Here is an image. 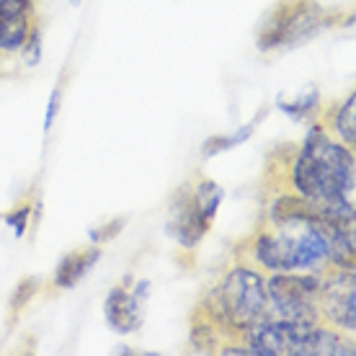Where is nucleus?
I'll return each mask as SVG.
<instances>
[{"label": "nucleus", "instance_id": "2eb2a0df", "mask_svg": "<svg viewBox=\"0 0 356 356\" xmlns=\"http://www.w3.org/2000/svg\"><path fill=\"white\" fill-rule=\"evenodd\" d=\"M191 341H194V346L199 348V351H212V348H217V333H214V328L209 325V323H202V325H194V330H191Z\"/></svg>", "mask_w": 356, "mask_h": 356}, {"label": "nucleus", "instance_id": "f257e3e1", "mask_svg": "<svg viewBox=\"0 0 356 356\" xmlns=\"http://www.w3.org/2000/svg\"><path fill=\"white\" fill-rule=\"evenodd\" d=\"M294 186L325 222L354 225V150L312 129L294 161Z\"/></svg>", "mask_w": 356, "mask_h": 356}, {"label": "nucleus", "instance_id": "aec40b11", "mask_svg": "<svg viewBox=\"0 0 356 356\" xmlns=\"http://www.w3.org/2000/svg\"><path fill=\"white\" fill-rule=\"evenodd\" d=\"M232 140L230 137H214V140H209V143L204 145V158H209V155H214V152L225 150V147H230Z\"/></svg>", "mask_w": 356, "mask_h": 356}, {"label": "nucleus", "instance_id": "4be33fe9", "mask_svg": "<svg viewBox=\"0 0 356 356\" xmlns=\"http://www.w3.org/2000/svg\"><path fill=\"white\" fill-rule=\"evenodd\" d=\"M72 3H78V0H72Z\"/></svg>", "mask_w": 356, "mask_h": 356}, {"label": "nucleus", "instance_id": "7ed1b4c3", "mask_svg": "<svg viewBox=\"0 0 356 356\" xmlns=\"http://www.w3.org/2000/svg\"><path fill=\"white\" fill-rule=\"evenodd\" d=\"M325 24V10L312 0H284L268 13L266 24L259 34L261 49L305 42L318 34Z\"/></svg>", "mask_w": 356, "mask_h": 356}, {"label": "nucleus", "instance_id": "423d86ee", "mask_svg": "<svg viewBox=\"0 0 356 356\" xmlns=\"http://www.w3.org/2000/svg\"><path fill=\"white\" fill-rule=\"evenodd\" d=\"M207 230H209V220L202 214L194 194L188 188H178L170 199L168 235H173L184 248H194L204 238Z\"/></svg>", "mask_w": 356, "mask_h": 356}, {"label": "nucleus", "instance_id": "39448f33", "mask_svg": "<svg viewBox=\"0 0 356 356\" xmlns=\"http://www.w3.org/2000/svg\"><path fill=\"white\" fill-rule=\"evenodd\" d=\"M318 307L330 323H336L341 330L354 333L356 328V286L354 268H339L336 274L325 279L318 292Z\"/></svg>", "mask_w": 356, "mask_h": 356}, {"label": "nucleus", "instance_id": "9d476101", "mask_svg": "<svg viewBox=\"0 0 356 356\" xmlns=\"http://www.w3.org/2000/svg\"><path fill=\"white\" fill-rule=\"evenodd\" d=\"M101 259V248L93 245V248L86 250H72L67 253L60 266H57V274H54V286H63V289H72V286L81 282L83 276L88 274L90 266Z\"/></svg>", "mask_w": 356, "mask_h": 356}, {"label": "nucleus", "instance_id": "dca6fc26", "mask_svg": "<svg viewBox=\"0 0 356 356\" xmlns=\"http://www.w3.org/2000/svg\"><path fill=\"white\" fill-rule=\"evenodd\" d=\"M36 286H39V282H36L34 276H31V279H24V282L18 284L16 292H13V297H10V310H13V312H21V310H24L29 300L34 297Z\"/></svg>", "mask_w": 356, "mask_h": 356}, {"label": "nucleus", "instance_id": "f8f14e48", "mask_svg": "<svg viewBox=\"0 0 356 356\" xmlns=\"http://www.w3.org/2000/svg\"><path fill=\"white\" fill-rule=\"evenodd\" d=\"M271 220L276 225H292V222H318L321 214L318 209L305 199V196H282L271 207Z\"/></svg>", "mask_w": 356, "mask_h": 356}, {"label": "nucleus", "instance_id": "4468645a", "mask_svg": "<svg viewBox=\"0 0 356 356\" xmlns=\"http://www.w3.org/2000/svg\"><path fill=\"white\" fill-rule=\"evenodd\" d=\"M194 199H196V204H199V209H202V214L212 222L214 212H217V207L222 202V188L217 186L214 181H202Z\"/></svg>", "mask_w": 356, "mask_h": 356}, {"label": "nucleus", "instance_id": "f3484780", "mask_svg": "<svg viewBox=\"0 0 356 356\" xmlns=\"http://www.w3.org/2000/svg\"><path fill=\"white\" fill-rule=\"evenodd\" d=\"M21 54H24V60H26L29 65H34L36 60H39V54H42V44H39V31H36V29H31L29 39L24 42V47H21Z\"/></svg>", "mask_w": 356, "mask_h": 356}, {"label": "nucleus", "instance_id": "6e6552de", "mask_svg": "<svg viewBox=\"0 0 356 356\" xmlns=\"http://www.w3.org/2000/svg\"><path fill=\"white\" fill-rule=\"evenodd\" d=\"M104 315H106L108 325L119 333H132L143 325V297L137 292H127L124 286L111 289L104 305Z\"/></svg>", "mask_w": 356, "mask_h": 356}, {"label": "nucleus", "instance_id": "a211bd4d", "mask_svg": "<svg viewBox=\"0 0 356 356\" xmlns=\"http://www.w3.org/2000/svg\"><path fill=\"white\" fill-rule=\"evenodd\" d=\"M26 222H29V207H21L18 212H13L8 217V225L13 227V232H16V238H21L24 232H26Z\"/></svg>", "mask_w": 356, "mask_h": 356}, {"label": "nucleus", "instance_id": "412c9836", "mask_svg": "<svg viewBox=\"0 0 356 356\" xmlns=\"http://www.w3.org/2000/svg\"><path fill=\"white\" fill-rule=\"evenodd\" d=\"M57 106H60V93H57V90H54L52 93V98H49V108H47V129H49V127H52V122H54V114H57Z\"/></svg>", "mask_w": 356, "mask_h": 356}, {"label": "nucleus", "instance_id": "ddd939ff", "mask_svg": "<svg viewBox=\"0 0 356 356\" xmlns=\"http://www.w3.org/2000/svg\"><path fill=\"white\" fill-rule=\"evenodd\" d=\"M336 129L341 134V143L346 147H354L356 143V93L346 98V104L341 106L339 116H336Z\"/></svg>", "mask_w": 356, "mask_h": 356}, {"label": "nucleus", "instance_id": "6ab92c4d", "mask_svg": "<svg viewBox=\"0 0 356 356\" xmlns=\"http://www.w3.org/2000/svg\"><path fill=\"white\" fill-rule=\"evenodd\" d=\"M124 227V220H114L111 222V227L108 230H96V232H90V238H93V243H104V241H108V238H114L116 232Z\"/></svg>", "mask_w": 356, "mask_h": 356}, {"label": "nucleus", "instance_id": "f03ea898", "mask_svg": "<svg viewBox=\"0 0 356 356\" xmlns=\"http://www.w3.org/2000/svg\"><path fill=\"white\" fill-rule=\"evenodd\" d=\"M209 315L220 325L245 330L268 315L266 284L256 271L235 268L222 284L209 294Z\"/></svg>", "mask_w": 356, "mask_h": 356}, {"label": "nucleus", "instance_id": "1a4fd4ad", "mask_svg": "<svg viewBox=\"0 0 356 356\" xmlns=\"http://www.w3.org/2000/svg\"><path fill=\"white\" fill-rule=\"evenodd\" d=\"M282 227H286V225H282ZM256 259L271 271H294L292 230L286 227L279 235H261L256 243Z\"/></svg>", "mask_w": 356, "mask_h": 356}, {"label": "nucleus", "instance_id": "20e7f679", "mask_svg": "<svg viewBox=\"0 0 356 356\" xmlns=\"http://www.w3.org/2000/svg\"><path fill=\"white\" fill-rule=\"evenodd\" d=\"M318 292L321 282L315 276H292L289 271L268 279L266 297L274 315L286 323H318Z\"/></svg>", "mask_w": 356, "mask_h": 356}, {"label": "nucleus", "instance_id": "0eeeda50", "mask_svg": "<svg viewBox=\"0 0 356 356\" xmlns=\"http://www.w3.org/2000/svg\"><path fill=\"white\" fill-rule=\"evenodd\" d=\"M31 0H0V49L18 52L31 34Z\"/></svg>", "mask_w": 356, "mask_h": 356}, {"label": "nucleus", "instance_id": "9b49d317", "mask_svg": "<svg viewBox=\"0 0 356 356\" xmlns=\"http://www.w3.org/2000/svg\"><path fill=\"white\" fill-rule=\"evenodd\" d=\"M305 356H354V343L341 339L336 330L321 328L318 323L307 333Z\"/></svg>", "mask_w": 356, "mask_h": 356}]
</instances>
